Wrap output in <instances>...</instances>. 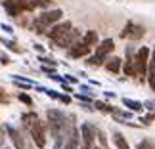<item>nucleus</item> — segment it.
I'll list each match as a JSON object with an SVG mask.
<instances>
[{
	"label": "nucleus",
	"mask_w": 155,
	"mask_h": 149,
	"mask_svg": "<svg viewBox=\"0 0 155 149\" xmlns=\"http://www.w3.org/2000/svg\"><path fill=\"white\" fill-rule=\"evenodd\" d=\"M21 121H23V126L27 128L29 136H31L33 144L38 149H44V145H46V128H44V122L40 121V117L35 111H31V113H23Z\"/></svg>",
	"instance_id": "nucleus-1"
},
{
	"label": "nucleus",
	"mask_w": 155,
	"mask_h": 149,
	"mask_svg": "<svg viewBox=\"0 0 155 149\" xmlns=\"http://www.w3.org/2000/svg\"><path fill=\"white\" fill-rule=\"evenodd\" d=\"M46 121H48V132L54 140H65L69 124L75 121V117H67L65 113L58 109H48L46 111Z\"/></svg>",
	"instance_id": "nucleus-2"
},
{
	"label": "nucleus",
	"mask_w": 155,
	"mask_h": 149,
	"mask_svg": "<svg viewBox=\"0 0 155 149\" xmlns=\"http://www.w3.org/2000/svg\"><path fill=\"white\" fill-rule=\"evenodd\" d=\"M63 17V11L61 10H48V11H42L40 15L35 17V21H33V31L35 33H38V34H46V31L52 27V25H56V23L59 21Z\"/></svg>",
	"instance_id": "nucleus-3"
},
{
	"label": "nucleus",
	"mask_w": 155,
	"mask_h": 149,
	"mask_svg": "<svg viewBox=\"0 0 155 149\" xmlns=\"http://www.w3.org/2000/svg\"><path fill=\"white\" fill-rule=\"evenodd\" d=\"M134 65H136V76H138V80L144 82L147 79V67H150V48L147 46H142V48L136 50Z\"/></svg>",
	"instance_id": "nucleus-4"
},
{
	"label": "nucleus",
	"mask_w": 155,
	"mask_h": 149,
	"mask_svg": "<svg viewBox=\"0 0 155 149\" xmlns=\"http://www.w3.org/2000/svg\"><path fill=\"white\" fill-rule=\"evenodd\" d=\"M79 130H81V145H79V149H94L96 147L94 145V141L98 138L96 126L90 124V122H82Z\"/></svg>",
	"instance_id": "nucleus-5"
},
{
	"label": "nucleus",
	"mask_w": 155,
	"mask_h": 149,
	"mask_svg": "<svg viewBox=\"0 0 155 149\" xmlns=\"http://www.w3.org/2000/svg\"><path fill=\"white\" fill-rule=\"evenodd\" d=\"M0 2H2V6L6 8L8 15H19L25 10H35L33 4H27L25 0H0Z\"/></svg>",
	"instance_id": "nucleus-6"
},
{
	"label": "nucleus",
	"mask_w": 155,
	"mask_h": 149,
	"mask_svg": "<svg viewBox=\"0 0 155 149\" xmlns=\"http://www.w3.org/2000/svg\"><path fill=\"white\" fill-rule=\"evenodd\" d=\"M81 145V130H77L75 121L69 124L67 132H65V141H63V149H79Z\"/></svg>",
	"instance_id": "nucleus-7"
},
{
	"label": "nucleus",
	"mask_w": 155,
	"mask_h": 149,
	"mask_svg": "<svg viewBox=\"0 0 155 149\" xmlns=\"http://www.w3.org/2000/svg\"><path fill=\"white\" fill-rule=\"evenodd\" d=\"M79 37H81V33L77 31V29H71L69 33H65L63 37H59V38H56V40H52V42H54V46H56V48L69 50L75 42H79Z\"/></svg>",
	"instance_id": "nucleus-8"
},
{
	"label": "nucleus",
	"mask_w": 155,
	"mask_h": 149,
	"mask_svg": "<svg viewBox=\"0 0 155 149\" xmlns=\"http://www.w3.org/2000/svg\"><path fill=\"white\" fill-rule=\"evenodd\" d=\"M146 34V29L142 25H136V23L128 21L127 25H124L123 33H121V38H128V40H140L142 37Z\"/></svg>",
	"instance_id": "nucleus-9"
},
{
	"label": "nucleus",
	"mask_w": 155,
	"mask_h": 149,
	"mask_svg": "<svg viewBox=\"0 0 155 149\" xmlns=\"http://www.w3.org/2000/svg\"><path fill=\"white\" fill-rule=\"evenodd\" d=\"M4 130H6V134H8V138L12 140L14 149H27V145H25V136H23L17 128H14L12 124H4Z\"/></svg>",
	"instance_id": "nucleus-10"
},
{
	"label": "nucleus",
	"mask_w": 155,
	"mask_h": 149,
	"mask_svg": "<svg viewBox=\"0 0 155 149\" xmlns=\"http://www.w3.org/2000/svg\"><path fill=\"white\" fill-rule=\"evenodd\" d=\"M92 52V46H88L84 40H79V42H75L71 48L67 50V56L71 59H79V57H88Z\"/></svg>",
	"instance_id": "nucleus-11"
},
{
	"label": "nucleus",
	"mask_w": 155,
	"mask_h": 149,
	"mask_svg": "<svg viewBox=\"0 0 155 149\" xmlns=\"http://www.w3.org/2000/svg\"><path fill=\"white\" fill-rule=\"evenodd\" d=\"M71 21H58L56 25H52L48 31H46V37H48L50 40H56V38H59V37H63L65 33H69L71 31Z\"/></svg>",
	"instance_id": "nucleus-12"
},
{
	"label": "nucleus",
	"mask_w": 155,
	"mask_h": 149,
	"mask_svg": "<svg viewBox=\"0 0 155 149\" xmlns=\"http://www.w3.org/2000/svg\"><path fill=\"white\" fill-rule=\"evenodd\" d=\"M134 56L136 53H132V48H127V61L123 63V73L127 76H136V65H134Z\"/></svg>",
	"instance_id": "nucleus-13"
},
{
	"label": "nucleus",
	"mask_w": 155,
	"mask_h": 149,
	"mask_svg": "<svg viewBox=\"0 0 155 149\" xmlns=\"http://www.w3.org/2000/svg\"><path fill=\"white\" fill-rule=\"evenodd\" d=\"M113 50H115V42H113V38H105V40H102V42L96 46V56L107 59V56H109Z\"/></svg>",
	"instance_id": "nucleus-14"
},
{
	"label": "nucleus",
	"mask_w": 155,
	"mask_h": 149,
	"mask_svg": "<svg viewBox=\"0 0 155 149\" xmlns=\"http://www.w3.org/2000/svg\"><path fill=\"white\" fill-rule=\"evenodd\" d=\"M104 67L109 71V73L119 75V71H123V59L121 57H109V59H105Z\"/></svg>",
	"instance_id": "nucleus-15"
},
{
	"label": "nucleus",
	"mask_w": 155,
	"mask_h": 149,
	"mask_svg": "<svg viewBox=\"0 0 155 149\" xmlns=\"http://www.w3.org/2000/svg\"><path fill=\"white\" fill-rule=\"evenodd\" d=\"M147 84H150V88L155 92V48H153V53L150 57V67H147Z\"/></svg>",
	"instance_id": "nucleus-16"
},
{
	"label": "nucleus",
	"mask_w": 155,
	"mask_h": 149,
	"mask_svg": "<svg viewBox=\"0 0 155 149\" xmlns=\"http://www.w3.org/2000/svg\"><path fill=\"white\" fill-rule=\"evenodd\" d=\"M113 144H115V147H117V149H130L127 138H124L121 132H115V134H113Z\"/></svg>",
	"instance_id": "nucleus-17"
},
{
	"label": "nucleus",
	"mask_w": 155,
	"mask_h": 149,
	"mask_svg": "<svg viewBox=\"0 0 155 149\" xmlns=\"http://www.w3.org/2000/svg\"><path fill=\"white\" fill-rule=\"evenodd\" d=\"M123 105H127L128 109L134 111V113H140L142 107H144V103H140V101H136V99H130V98H123Z\"/></svg>",
	"instance_id": "nucleus-18"
},
{
	"label": "nucleus",
	"mask_w": 155,
	"mask_h": 149,
	"mask_svg": "<svg viewBox=\"0 0 155 149\" xmlns=\"http://www.w3.org/2000/svg\"><path fill=\"white\" fill-rule=\"evenodd\" d=\"M94 109H96V111H100V113H113V111H115V107H113V105H109L107 101L98 99L96 103H94Z\"/></svg>",
	"instance_id": "nucleus-19"
},
{
	"label": "nucleus",
	"mask_w": 155,
	"mask_h": 149,
	"mask_svg": "<svg viewBox=\"0 0 155 149\" xmlns=\"http://www.w3.org/2000/svg\"><path fill=\"white\" fill-rule=\"evenodd\" d=\"M84 42H86L88 46H98V44H100L98 33H96V31H88V33L84 34Z\"/></svg>",
	"instance_id": "nucleus-20"
},
{
	"label": "nucleus",
	"mask_w": 155,
	"mask_h": 149,
	"mask_svg": "<svg viewBox=\"0 0 155 149\" xmlns=\"http://www.w3.org/2000/svg\"><path fill=\"white\" fill-rule=\"evenodd\" d=\"M105 63V57H100V56H88L86 59V65H90V67H100V65H104Z\"/></svg>",
	"instance_id": "nucleus-21"
},
{
	"label": "nucleus",
	"mask_w": 155,
	"mask_h": 149,
	"mask_svg": "<svg viewBox=\"0 0 155 149\" xmlns=\"http://www.w3.org/2000/svg\"><path fill=\"white\" fill-rule=\"evenodd\" d=\"M98 140H100V147H102V149H109V144H107L105 134L102 132V130H98Z\"/></svg>",
	"instance_id": "nucleus-22"
},
{
	"label": "nucleus",
	"mask_w": 155,
	"mask_h": 149,
	"mask_svg": "<svg viewBox=\"0 0 155 149\" xmlns=\"http://www.w3.org/2000/svg\"><path fill=\"white\" fill-rule=\"evenodd\" d=\"M38 59H40V65H48V67H56V65H58V61H54L52 57H44V56H40Z\"/></svg>",
	"instance_id": "nucleus-23"
},
{
	"label": "nucleus",
	"mask_w": 155,
	"mask_h": 149,
	"mask_svg": "<svg viewBox=\"0 0 155 149\" xmlns=\"http://www.w3.org/2000/svg\"><path fill=\"white\" fill-rule=\"evenodd\" d=\"M33 8H48L50 6V0H33Z\"/></svg>",
	"instance_id": "nucleus-24"
},
{
	"label": "nucleus",
	"mask_w": 155,
	"mask_h": 149,
	"mask_svg": "<svg viewBox=\"0 0 155 149\" xmlns=\"http://www.w3.org/2000/svg\"><path fill=\"white\" fill-rule=\"evenodd\" d=\"M17 98H19L21 103H25V105H33V99H31V96H27V94H23V92H21Z\"/></svg>",
	"instance_id": "nucleus-25"
},
{
	"label": "nucleus",
	"mask_w": 155,
	"mask_h": 149,
	"mask_svg": "<svg viewBox=\"0 0 155 149\" xmlns=\"http://www.w3.org/2000/svg\"><path fill=\"white\" fill-rule=\"evenodd\" d=\"M81 94H84V96H94V92H92V88L88 86V84H81Z\"/></svg>",
	"instance_id": "nucleus-26"
},
{
	"label": "nucleus",
	"mask_w": 155,
	"mask_h": 149,
	"mask_svg": "<svg viewBox=\"0 0 155 149\" xmlns=\"http://www.w3.org/2000/svg\"><path fill=\"white\" fill-rule=\"evenodd\" d=\"M58 101H61V103L69 105V103H71V98H69V96H65V94H59V96H58Z\"/></svg>",
	"instance_id": "nucleus-27"
},
{
	"label": "nucleus",
	"mask_w": 155,
	"mask_h": 149,
	"mask_svg": "<svg viewBox=\"0 0 155 149\" xmlns=\"http://www.w3.org/2000/svg\"><path fill=\"white\" fill-rule=\"evenodd\" d=\"M136 149H151V144L147 140H144V141H140V144H138V147H136Z\"/></svg>",
	"instance_id": "nucleus-28"
},
{
	"label": "nucleus",
	"mask_w": 155,
	"mask_h": 149,
	"mask_svg": "<svg viewBox=\"0 0 155 149\" xmlns=\"http://www.w3.org/2000/svg\"><path fill=\"white\" fill-rule=\"evenodd\" d=\"M144 107H146V109H150V111H155V101H150V99H147L146 103H144Z\"/></svg>",
	"instance_id": "nucleus-29"
},
{
	"label": "nucleus",
	"mask_w": 155,
	"mask_h": 149,
	"mask_svg": "<svg viewBox=\"0 0 155 149\" xmlns=\"http://www.w3.org/2000/svg\"><path fill=\"white\" fill-rule=\"evenodd\" d=\"M63 141H65V140H56V144H54L52 149H63Z\"/></svg>",
	"instance_id": "nucleus-30"
},
{
	"label": "nucleus",
	"mask_w": 155,
	"mask_h": 149,
	"mask_svg": "<svg viewBox=\"0 0 155 149\" xmlns=\"http://www.w3.org/2000/svg\"><path fill=\"white\" fill-rule=\"evenodd\" d=\"M65 80H67V82H71V84H77V79H75L73 75H67V76H65Z\"/></svg>",
	"instance_id": "nucleus-31"
},
{
	"label": "nucleus",
	"mask_w": 155,
	"mask_h": 149,
	"mask_svg": "<svg viewBox=\"0 0 155 149\" xmlns=\"http://www.w3.org/2000/svg\"><path fill=\"white\" fill-rule=\"evenodd\" d=\"M2 29H4V33H8V34H12V33H14V29H12L10 25H6V23L2 25Z\"/></svg>",
	"instance_id": "nucleus-32"
},
{
	"label": "nucleus",
	"mask_w": 155,
	"mask_h": 149,
	"mask_svg": "<svg viewBox=\"0 0 155 149\" xmlns=\"http://www.w3.org/2000/svg\"><path fill=\"white\" fill-rule=\"evenodd\" d=\"M0 101H2V103H6V101H8V98H6V94H4L2 88H0Z\"/></svg>",
	"instance_id": "nucleus-33"
},
{
	"label": "nucleus",
	"mask_w": 155,
	"mask_h": 149,
	"mask_svg": "<svg viewBox=\"0 0 155 149\" xmlns=\"http://www.w3.org/2000/svg\"><path fill=\"white\" fill-rule=\"evenodd\" d=\"M50 79H52V80H56V82H63V80H65V79H61V76H58V75H52Z\"/></svg>",
	"instance_id": "nucleus-34"
},
{
	"label": "nucleus",
	"mask_w": 155,
	"mask_h": 149,
	"mask_svg": "<svg viewBox=\"0 0 155 149\" xmlns=\"http://www.w3.org/2000/svg\"><path fill=\"white\" fill-rule=\"evenodd\" d=\"M35 50H37V52H42V53H44V46H40V44H37V46H35Z\"/></svg>",
	"instance_id": "nucleus-35"
},
{
	"label": "nucleus",
	"mask_w": 155,
	"mask_h": 149,
	"mask_svg": "<svg viewBox=\"0 0 155 149\" xmlns=\"http://www.w3.org/2000/svg\"><path fill=\"white\" fill-rule=\"evenodd\" d=\"M63 90H65V92H73V88H71L69 84H63Z\"/></svg>",
	"instance_id": "nucleus-36"
},
{
	"label": "nucleus",
	"mask_w": 155,
	"mask_h": 149,
	"mask_svg": "<svg viewBox=\"0 0 155 149\" xmlns=\"http://www.w3.org/2000/svg\"><path fill=\"white\" fill-rule=\"evenodd\" d=\"M27 149H38V147H37V145H29Z\"/></svg>",
	"instance_id": "nucleus-37"
},
{
	"label": "nucleus",
	"mask_w": 155,
	"mask_h": 149,
	"mask_svg": "<svg viewBox=\"0 0 155 149\" xmlns=\"http://www.w3.org/2000/svg\"><path fill=\"white\" fill-rule=\"evenodd\" d=\"M94 149H102V147H94Z\"/></svg>",
	"instance_id": "nucleus-38"
},
{
	"label": "nucleus",
	"mask_w": 155,
	"mask_h": 149,
	"mask_svg": "<svg viewBox=\"0 0 155 149\" xmlns=\"http://www.w3.org/2000/svg\"><path fill=\"white\" fill-rule=\"evenodd\" d=\"M4 149H8V147H4Z\"/></svg>",
	"instance_id": "nucleus-39"
},
{
	"label": "nucleus",
	"mask_w": 155,
	"mask_h": 149,
	"mask_svg": "<svg viewBox=\"0 0 155 149\" xmlns=\"http://www.w3.org/2000/svg\"><path fill=\"white\" fill-rule=\"evenodd\" d=\"M153 149H155V147H153Z\"/></svg>",
	"instance_id": "nucleus-40"
}]
</instances>
